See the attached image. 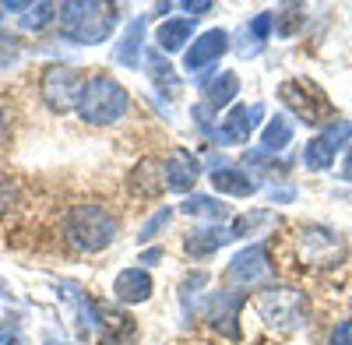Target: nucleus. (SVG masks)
<instances>
[{"mask_svg":"<svg viewBox=\"0 0 352 345\" xmlns=\"http://www.w3.org/2000/svg\"><path fill=\"white\" fill-rule=\"evenodd\" d=\"M46 345H53V342H46Z\"/></svg>","mask_w":352,"mask_h":345,"instance_id":"a19ab883","label":"nucleus"},{"mask_svg":"<svg viewBox=\"0 0 352 345\" xmlns=\"http://www.w3.org/2000/svg\"><path fill=\"white\" fill-rule=\"evenodd\" d=\"M39 92H43V102L50 109L67 113V109H78L81 92H85V81L71 67H46L43 71V81H39Z\"/></svg>","mask_w":352,"mask_h":345,"instance_id":"423d86ee","label":"nucleus"},{"mask_svg":"<svg viewBox=\"0 0 352 345\" xmlns=\"http://www.w3.org/2000/svg\"><path fill=\"white\" fill-rule=\"evenodd\" d=\"M141 64H144V74L152 78V85L159 89L162 99L173 102L176 96H180V78H176V71H173V64L166 60V53H162V49H144Z\"/></svg>","mask_w":352,"mask_h":345,"instance_id":"ddd939ff","label":"nucleus"},{"mask_svg":"<svg viewBox=\"0 0 352 345\" xmlns=\"http://www.w3.org/2000/svg\"><path fill=\"white\" fill-rule=\"evenodd\" d=\"M14 60H18V43H14L11 36L0 32V67H8V64H14Z\"/></svg>","mask_w":352,"mask_h":345,"instance_id":"c756f323","label":"nucleus"},{"mask_svg":"<svg viewBox=\"0 0 352 345\" xmlns=\"http://www.w3.org/2000/svg\"><path fill=\"white\" fill-rule=\"evenodd\" d=\"M162 261V250H144L141 254V265H159Z\"/></svg>","mask_w":352,"mask_h":345,"instance_id":"f704fd0d","label":"nucleus"},{"mask_svg":"<svg viewBox=\"0 0 352 345\" xmlns=\"http://www.w3.org/2000/svg\"><path fill=\"white\" fill-rule=\"evenodd\" d=\"M0 18H4V11H0Z\"/></svg>","mask_w":352,"mask_h":345,"instance_id":"ea45409f","label":"nucleus"},{"mask_svg":"<svg viewBox=\"0 0 352 345\" xmlns=\"http://www.w3.org/2000/svg\"><path fill=\"white\" fill-rule=\"evenodd\" d=\"M272 25H275V18L264 11V14H257L254 21H247L243 25V46H240V53L243 56H250V53H261L264 49V43H268V36H272Z\"/></svg>","mask_w":352,"mask_h":345,"instance_id":"393cba45","label":"nucleus"},{"mask_svg":"<svg viewBox=\"0 0 352 345\" xmlns=\"http://www.w3.org/2000/svg\"><path fill=\"white\" fill-rule=\"evenodd\" d=\"M272 197H275V201H289V197H292V190H289V187H285V190L278 187V190H272Z\"/></svg>","mask_w":352,"mask_h":345,"instance_id":"c9c22d12","label":"nucleus"},{"mask_svg":"<svg viewBox=\"0 0 352 345\" xmlns=\"http://www.w3.org/2000/svg\"><path fill=\"white\" fill-rule=\"evenodd\" d=\"M349 137H352V124L349 120H331L317 137L307 141V148H303L307 169H314V172L331 169V162L338 159V152H342V145H345Z\"/></svg>","mask_w":352,"mask_h":345,"instance_id":"0eeeda50","label":"nucleus"},{"mask_svg":"<svg viewBox=\"0 0 352 345\" xmlns=\"http://www.w3.org/2000/svg\"><path fill=\"white\" fill-rule=\"evenodd\" d=\"M243 293H236V289H222V293H212L208 300H204V318L212 321V328H219L222 335H229V338H236L240 335V307H243Z\"/></svg>","mask_w":352,"mask_h":345,"instance_id":"9d476101","label":"nucleus"},{"mask_svg":"<svg viewBox=\"0 0 352 345\" xmlns=\"http://www.w3.org/2000/svg\"><path fill=\"white\" fill-rule=\"evenodd\" d=\"M56 289H60V300L74 307L78 313V328L81 331H99V303H92L78 282H56Z\"/></svg>","mask_w":352,"mask_h":345,"instance_id":"a211bd4d","label":"nucleus"},{"mask_svg":"<svg viewBox=\"0 0 352 345\" xmlns=\"http://www.w3.org/2000/svg\"><path fill=\"white\" fill-rule=\"evenodd\" d=\"M134 321L127 318V313H120V310H109V307H102L99 303V338H102V345H127V342H134Z\"/></svg>","mask_w":352,"mask_h":345,"instance_id":"f3484780","label":"nucleus"},{"mask_svg":"<svg viewBox=\"0 0 352 345\" xmlns=\"http://www.w3.org/2000/svg\"><path fill=\"white\" fill-rule=\"evenodd\" d=\"M0 296H4V300H11V293L4 289V282H0Z\"/></svg>","mask_w":352,"mask_h":345,"instance_id":"4c0bfd02","label":"nucleus"},{"mask_svg":"<svg viewBox=\"0 0 352 345\" xmlns=\"http://www.w3.org/2000/svg\"><path fill=\"white\" fill-rule=\"evenodd\" d=\"M11 201H14V187H8V183H4V187H0V215H4V212L11 208Z\"/></svg>","mask_w":352,"mask_h":345,"instance_id":"473e14b6","label":"nucleus"},{"mask_svg":"<svg viewBox=\"0 0 352 345\" xmlns=\"http://www.w3.org/2000/svg\"><path fill=\"white\" fill-rule=\"evenodd\" d=\"M180 212L184 215H201V219H229V208L222 205V201H215V197H208V194H194V197H187L184 205H180Z\"/></svg>","mask_w":352,"mask_h":345,"instance_id":"a878e982","label":"nucleus"},{"mask_svg":"<svg viewBox=\"0 0 352 345\" xmlns=\"http://www.w3.org/2000/svg\"><path fill=\"white\" fill-rule=\"evenodd\" d=\"M282 14H278V32L282 36H292L300 28V21H303V8L300 4H285V8H278Z\"/></svg>","mask_w":352,"mask_h":345,"instance_id":"cd10ccee","label":"nucleus"},{"mask_svg":"<svg viewBox=\"0 0 352 345\" xmlns=\"http://www.w3.org/2000/svg\"><path fill=\"white\" fill-rule=\"evenodd\" d=\"M64 233H67V240H71L74 250L99 254V250H106L116 240V219L102 205H74L67 212Z\"/></svg>","mask_w":352,"mask_h":345,"instance_id":"f03ea898","label":"nucleus"},{"mask_svg":"<svg viewBox=\"0 0 352 345\" xmlns=\"http://www.w3.org/2000/svg\"><path fill=\"white\" fill-rule=\"evenodd\" d=\"M232 240H236V229H232V225H201V229H190V233H187L184 247H187L190 257L201 261V257L215 254L219 247H226Z\"/></svg>","mask_w":352,"mask_h":345,"instance_id":"4468645a","label":"nucleus"},{"mask_svg":"<svg viewBox=\"0 0 352 345\" xmlns=\"http://www.w3.org/2000/svg\"><path fill=\"white\" fill-rule=\"evenodd\" d=\"M197 172H201V166H197V159L187 148H173L169 152V159H166V183H169V190L187 194L194 187V180H197Z\"/></svg>","mask_w":352,"mask_h":345,"instance_id":"2eb2a0df","label":"nucleus"},{"mask_svg":"<svg viewBox=\"0 0 352 345\" xmlns=\"http://www.w3.org/2000/svg\"><path fill=\"white\" fill-rule=\"evenodd\" d=\"M278 96H282V102L296 113L303 124H320V120L331 117V99H328L324 89H320L317 81H310V78H292V81H285L282 89H278Z\"/></svg>","mask_w":352,"mask_h":345,"instance_id":"39448f33","label":"nucleus"},{"mask_svg":"<svg viewBox=\"0 0 352 345\" xmlns=\"http://www.w3.org/2000/svg\"><path fill=\"white\" fill-rule=\"evenodd\" d=\"M116 14L113 4H102V0H67L60 4V28L71 43H85V46H99L113 36Z\"/></svg>","mask_w":352,"mask_h":345,"instance_id":"f257e3e1","label":"nucleus"},{"mask_svg":"<svg viewBox=\"0 0 352 345\" xmlns=\"http://www.w3.org/2000/svg\"><path fill=\"white\" fill-rule=\"evenodd\" d=\"M131 187L144 197L162 194L169 187L166 183V162L162 159H141V166H134V172H131Z\"/></svg>","mask_w":352,"mask_h":345,"instance_id":"6ab92c4d","label":"nucleus"},{"mask_svg":"<svg viewBox=\"0 0 352 345\" xmlns=\"http://www.w3.org/2000/svg\"><path fill=\"white\" fill-rule=\"evenodd\" d=\"M194 36V21L190 18H173V21H162L159 25V32H155V39H159V49L162 53H176V49H184V43Z\"/></svg>","mask_w":352,"mask_h":345,"instance_id":"4be33fe9","label":"nucleus"},{"mask_svg":"<svg viewBox=\"0 0 352 345\" xmlns=\"http://www.w3.org/2000/svg\"><path fill=\"white\" fill-rule=\"evenodd\" d=\"M268 278H272V257H268V250H264L261 243L243 247L229 261V282H236V285H261Z\"/></svg>","mask_w":352,"mask_h":345,"instance_id":"1a4fd4ad","label":"nucleus"},{"mask_svg":"<svg viewBox=\"0 0 352 345\" xmlns=\"http://www.w3.org/2000/svg\"><path fill=\"white\" fill-rule=\"evenodd\" d=\"M331 345H352V321H342L331 331Z\"/></svg>","mask_w":352,"mask_h":345,"instance_id":"2f4dec72","label":"nucleus"},{"mask_svg":"<svg viewBox=\"0 0 352 345\" xmlns=\"http://www.w3.org/2000/svg\"><path fill=\"white\" fill-rule=\"evenodd\" d=\"M257 313L272 331H300L307 324V296L296 289H272L257 296Z\"/></svg>","mask_w":352,"mask_h":345,"instance_id":"20e7f679","label":"nucleus"},{"mask_svg":"<svg viewBox=\"0 0 352 345\" xmlns=\"http://www.w3.org/2000/svg\"><path fill=\"white\" fill-rule=\"evenodd\" d=\"M261 117H264V106L261 102H254V106H232L229 117L219 127H212V137L219 141V145H243Z\"/></svg>","mask_w":352,"mask_h":345,"instance_id":"9b49d317","label":"nucleus"},{"mask_svg":"<svg viewBox=\"0 0 352 345\" xmlns=\"http://www.w3.org/2000/svg\"><path fill=\"white\" fill-rule=\"evenodd\" d=\"M0 345H21V335H18L14 321H0Z\"/></svg>","mask_w":352,"mask_h":345,"instance_id":"7c9ffc66","label":"nucleus"},{"mask_svg":"<svg viewBox=\"0 0 352 345\" xmlns=\"http://www.w3.org/2000/svg\"><path fill=\"white\" fill-rule=\"evenodd\" d=\"M113 296L120 303H144L152 296V275L141 268H124L113 278Z\"/></svg>","mask_w":352,"mask_h":345,"instance_id":"dca6fc26","label":"nucleus"},{"mask_svg":"<svg viewBox=\"0 0 352 345\" xmlns=\"http://www.w3.org/2000/svg\"><path fill=\"white\" fill-rule=\"evenodd\" d=\"M226 46H229L226 28H208V32H201V36H197V43L187 49L184 67H187L190 74H201L204 67H212V64L219 60V56L226 53Z\"/></svg>","mask_w":352,"mask_h":345,"instance_id":"f8f14e48","label":"nucleus"},{"mask_svg":"<svg viewBox=\"0 0 352 345\" xmlns=\"http://www.w3.org/2000/svg\"><path fill=\"white\" fill-rule=\"evenodd\" d=\"M212 187L219 194H229V197H250L261 183L254 177H247V172L232 169V166H215L212 169Z\"/></svg>","mask_w":352,"mask_h":345,"instance_id":"aec40b11","label":"nucleus"},{"mask_svg":"<svg viewBox=\"0 0 352 345\" xmlns=\"http://www.w3.org/2000/svg\"><path fill=\"white\" fill-rule=\"evenodd\" d=\"M342 177H345V180H352V152H349V159H345V169H342Z\"/></svg>","mask_w":352,"mask_h":345,"instance_id":"e433bc0d","label":"nucleus"},{"mask_svg":"<svg viewBox=\"0 0 352 345\" xmlns=\"http://www.w3.org/2000/svg\"><path fill=\"white\" fill-rule=\"evenodd\" d=\"M0 137H4V109H0Z\"/></svg>","mask_w":352,"mask_h":345,"instance_id":"58836bf2","label":"nucleus"},{"mask_svg":"<svg viewBox=\"0 0 352 345\" xmlns=\"http://www.w3.org/2000/svg\"><path fill=\"white\" fill-rule=\"evenodd\" d=\"M236 92H240V78L232 71H226V74H219L208 85V89H204V106H208V109H222L226 102L236 99Z\"/></svg>","mask_w":352,"mask_h":345,"instance_id":"5701e85b","label":"nucleus"},{"mask_svg":"<svg viewBox=\"0 0 352 345\" xmlns=\"http://www.w3.org/2000/svg\"><path fill=\"white\" fill-rule=\"evenodd\" d=\"M141 43H144V18H134L127 25L124 39L116 43V49H113V60L124 64V67H141V56H144Z\"/></svg>","mask_w":352,"mask_h":345,"instance_id":"412c9836","label":"nucleus"},{"mask_svg":"<svg viewBox=\"0 0 352 345\" xmlns=\"http://www.w3.org/2000/svg\"><path fill=\"white\" fill-rule=\"evenodd\" d=\"M124 113H127V89L120 81H113L109 74H96L85 81V92L78 102V117L85 124L106 127V124H116Z\"/></svg>","mask_w":352,"mask_h":345,"instance_id":"7ed1b4c3","label":"nucleus"},{"mask_svg":"<svg viewBox=\"0 0 352 345\" xmlns=\"http://www.w3.org/2000/svg\"><path fill=\"white\" fill-rule=\"evenodd\" d=\"M184 11H190V14H204V11H212V0H201V4L187 0V4H184Z\"/></svg>","mask_w":352,"mask_h":345,"instance_id":"72a5a7b5","label":"nucleus"},{"mask_svg":"<svg viewBox=\"0 0 352 345\" xmlns=\"http://www.w3.org/2000/svg\"><path fill=\"white\" fill-rule=\"evenodd\" d=\"M296 247H300V257H303L307 265H314V268H328V265H335L338 257L345 254L342 236L331 233V229H324V225L303 229L300 240H296Z\"/></svg>","mask_w":352,"mask_h":345,"instance_id":"6e6552de","label":"nucleus"},{"mask_svg":"<svg viewBox=\"0 0 352 345\" xmlns=\"http://www.w3.org/2000/svg\"><path fill=\"white\" fill-rule=\"evenodd\" d=\"M53 18H60V8L50 4V0H43V4H28V11L21 14V28H28V32H39V28H46Z\"/></svg>","mask_w":352,"mask_h":345,"instance_id":"bb28decb","label":"nucleus"},{"mask_svg":"<svg viewBox=\"0 0 352 345\" xmlns=\"http://www.w3.org/2000/svg\"><path fill=\"white\" fill-rule=\"evenodd\" d=\"M292 131H296V124H292L289 117H272L268 124H264V134H261V148L264 152H282L289 141H292Z\"/></svg>","mask_w":352,"mask_h":345,"instance_id":"b1692460","label":"nucleus"},{"mask_svg":"<svg viewBox=\"0 0 352 345\" xmlns=\"http://www.w3.org/2000/svg\"><path fill=\"white\" fill-rule=\"evenodd\" d=\"M169 219H173V212H169V208L155 212V215H152L148 222L141 225V233H138V240H141V243H148V240H155V236H159V229H162V225H169Z\"/></svg>","mask_w":352,"mask_h":345,"instance_id":"c85d7f7f","label":"nucleus"}]
</instances>
